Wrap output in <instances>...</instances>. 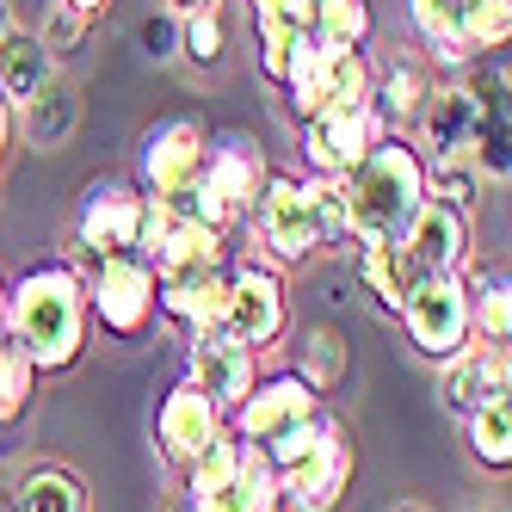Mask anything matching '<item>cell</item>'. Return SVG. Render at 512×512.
I'll use <instances>...</instances> for the list:
<instances>
[{
	"instance_id": "7402d4cb",
	"label": "cell",
	"mask_w": 512,
	"mask_h": 512,
	"mask_svg": "<svg viewBox=\"0 0 512 512\" xmlns=\"http://www.w3.org/2000/svg\"><path fill=\"white\" fill-rule=\"evenodd\" d=\"M352 272H358V284H364V297H377L383 315H401L408 290L420 284L414 260H408L395 241H389V247H352Z\"/></svg>"
},
{
	"instance_id": "836d02e7",
	"label": "cell",
	"mask_w": 512,
	"mask_h": 512,
	"mask_svg": "<svg viewBox=\"0 0 512 512\" xmlns=\"http://www.w3.org/2000/svg\"><path fill=\"white\" fill-rule=\"evenodd\" d=\"M31 389H38L31 358L13 346V334H0V426H13V420L31 408Z\"/></svg>"
},
{
	"instance_id": "e575fe53",
	"label": "cell",
	"mask_w": 512,
	"mask_h": 512,
	"mask_svg": "<svg viewBox=\"0 0 512 512\" xmlns=\"http://www.w3.org/2000/svg\"><path fill=\"white\" fill-rule=\"evenodd\" d=\"M426 198L451 204V210H475V198H482V173H475L469 161H426Z\"/></svg>"
},
{
	"instance_id": "6da1fadb",
	"label": "cell",
	"mask_w": 512,
	"mask_h": 512,
	"mask_svg": "<svg viewBox=\"0 0 512 512\" xmlns=\"http://www.w3.org/2000/svg\"><path fill=\"white\" fill-rule=\"evenodd\" d=\"M7 334L13 346L31 358L38 377L75 371L93 315H87V278L75 266H31L13 290H7Z\"/></svg>"
},
{
	"instance_id": "83f0119b",
	"label": "cell",
	"mask_w": 512,
	"mask_h": 512,
	"mask_svg": "<svg viewBox=\"0 0 512 512\" xmlns=\"http://www.w3.org/2000/svg\"><path fill=\"white\" fill-rule=\"evenodd\" d=\"M408 19H414L420 44L438 62H469V50H463V0H408Z\"/></svg>"
},
{
	"instance_id": "5b68a950",
	"label": "cell",
	"mask_w": 512,
	"mask_h": 512,
	"mask_svg": "<svg viewBox=\"0 0 512 512\" xmlns=\"http://www.w3.org/2000/svg\"><path fill=\"white\" fill-rule=\"evenodd\" d=\"M142 235V186L136 179H93L75 204V253L87 266L136 253Z\"/></svg>"
},
{
	"instance_id": "d6986e66",
	"label": "cell",
	"mask_w": 512,
	"mask_h": 512,
	"mask_svg": "<svg viewBox=\"0 0 512 512\" xmlns=\"http://www.w3.org/2000/svg\"><path fill=\"white\" fill-rule=\"evenodd\" d=\"M223 297H229V266L210 272V278H192V284H161V321L173 334H210V327H223Z\"/></svg>"
},
{
	"instance_id": "7a4b0ae2",
	"label": "cell",
	"mask_w": 512,
	"mask_h": 512,
	"mask_svg": "<svg viewBox=\"0 0 512 512\" xmlns=\"http://www.w3.org/2000/svg\"><path fill=\"white\" fill-rule=\"evenodd\" d=\"M340 204H346V235L352 247H389L408 235L414 210L426 204V161L408 136H377L364 161L340 173Z\"/></svg>"
},
{
	"instance_id": "3957f363",
	"label": "cell",
	"mask_w": 512,
	"mask_h": 512,
	"mask_svg": "<svg viewBox=\"0 0 512 512\" xmlns=\"http://www.w3.org/2000/svg\"><path fill=\"white\" fill-rule=\"evenodd\" d=\"M155 297H161V284L142 253H118V260H99L87 272V315H93V327H105L124 346L155 334V321H161Z\"/></svg>"
},
{
	"instance_id": "7c38bea8",
	"label": "cell",
	"mask_w": 512,
	"mask_h": 512,
	"mask_svg": "<svg viewBox=\"0 0 512 512\" xmlns=\"http://www.w3.org/2000/svg\"><path fill=\"white\" fill-rule=\"evenodd\" d=\"M186 364H192V383L216 401L223 414L241 408V395L253 389V377H260V352L241 346L235 334H223V327H210V334H192L186 340Z\"/></svg>"
},
{
	"instance_id": "8992f818",
	"label": "cell",
	"mask_w": 512,
	"mask_h": 512,
	"mask_svg": "<svg viewBox=\"0 0 512 512\" xmlns=\"http://www.w3.org/2000/svg\"><path fill=\"white\" fill-rule=\"evenodd\" d=\"M247 223H253V235H260V247L272 253V260H284V266L321 253L315 210H309V179L303 173H266V186H260V198H253Z\"/></svg>"
},
{
	"instance_id": "277c9868",
	"label": "cell",
	"mask_w": 512,
	"mask_h": 512,
	"mask_svg": "<svg viewBox=\"0 0 512 512\" xmlns=\"http://www.w3.org/2000/svg\"><path fill=\"white\" fill-rule=\"evenodd\" d=\"M395 321L408 327V340H414L420 358H432V364L457 358L475 340L469 334V278L463 272H432V278H420L408 290V303H401Z\"/></svg>"
},
{
	"instance_id": "74e56055",
	"label": "cell",
	"mask_w": 512,
	"mask_h": 512,
	"mask_svg": "<svg viewBox=\"0 0 512 512\" xmlns=\"http://www.w3.org/2000/svg\"><path fill=\"white\" fill-rule=\"evenodd\" d=\"M136 44H142V56L149 62H173L179 56V13L167 7V13H149L136 25Z\"/></svg>"
},
{
	"instance_id": "5bb4252c",
	"label": "cell",
	"mask_w": 512,
	"mask_h": 512,
	"mask_svg": "<svg viewBox=\"0 0 512 512\" xmlns=\"http://www.w3.org/2000/svg\"><path fill=\"white\" fill-rule=\"evenodd\" d=\"M223 426H229V414L216 408V401H210L192 377H179V383L167 389V401H161V414H155V445H161L167 463L186 469Z\"/></svg>"
},
{
	"instance_id": "ee69618b",
	"label": "cell",
	"mask_w": 512,
	"mask_h": 512,
	"mask_svg": "<svg viewBox=\"0 0 512 512\" xmlns=\"http://www.w3.org/2000/svg\"><path fill=\"white\" fill-rule=\"evenodd\" d=\"M401 512H426V506H401Z\"/></svg>"
},
{
	"instance_id": "f6af8a7d",
	"label": "cell",
	"mask_w": 512,
	"mask_h": 512,
	"mask_svg": "<svg viewBox=\"0 0 512 512\" xmlns=\"http://www.w3.org/2000/svg\"><path fill=\"white\" fill-rule=\"evenodd\" d=\"M167 512H192V506H167Z\"/></svg>"
},
{
	"instance_id": "e0dca14e",
	"label": "cell",
	"mask_w": 512,
	"mask_h": 512,
	"mask_svg": "<svg viewBox=\"0 0 512 512\" xmlns=\"http://www.w3.org/2000/svg\"><path fill=\"white\" fill-rule=\"evenodd\" d=\"M50 81H56V56L38 44V31H19V25L0 31V99L19 112V105H31Z\"/></svg>"
},
{
	"instance_id": "8fae6325",
	"label": "cell",
	"mask_w": 512,
	"mask_h": 512,
	"mask_svg": "<svg viewBox=\"0 0 512 512\" xmlns=\"http://www.w3.org/2000/svg\"><path fill=\"white\" fill-rule=\"evenodd\" d=\"M383 136L371 105H327L321 118L303 124V161L315 179H340L352 161H364V149Z\"/></svg>"
},
{
	"instance_id": "ffe728a7",
	"label": "cell",
	"mask_w": 512,
	"mask_h": 512,
	"mask_svg": "<svg viewBox=\"0 0 512 512\" xmlns=\"http://www.w3.org/2000/svg\"><path fill=\"white\" fill-rule=\"evenodd\" d=\"M192 512H278V475H272V463L260 457V445H241L235 475H229L216 494H204Z\"/></svg>"
},
{
	"instance_id": "ba28073f",
	"label": "cell",
	"mask_w": 512,
	"mask_h": 512,
	"mask_svg": "<svg viewBox=\"0 0 512 512\" xmlns=\"http://www.w3.org/2000/svg\"><path fill=\"white\" fill-rule=\"evenodd\" d=\"M321 414V395L297 377V371H272V377H253V389L241 395V408L229 414V432L241 445H272L278 432L303 426Z\"/></svg>"
},
{
	"instance_id": "cb8c5ba5",
	"label": "cell",
	"mask_w": 512,
	"mask_h": 512,
	"mask_svg": "<svg viewBox=\"0 0 512 512\" xmlns=\"http://www.w3.org/2000/svg\"><path fill=\"white\" fill-rule=\"evenodd\" d=\"M7 512H87V482L75 469H62V463H44V469H31L19 482Z\"/></svg>"
},
{
	"instance_id": "9a60e30c",
	"label": "cell",
	"mask_w": 512,
	"mask_h": 512,
	"mask_svg": "<svg viewBox=\"0 0 512 512\" xmlns=\"http://www.w3.org/2000/svg\"><path fill=\"white\" fill-rule=\"evenodd\" d=\"M475 124H482V93L475 87H432L426 105H420V161H469V142H475Z\"/></svg>"
},
{
	"instance_id": "d6a6232c",
	"label": "cell",
	"mask_w": 512,
	"mask_h": 512,
	"mask_svg": "<svg viewBox=\"0 0 512 512\" xmlns=\"http://www.w3.org/2000/svg\"><path fill=\"white\" fill-rule=\"evenodd\" d=\"M377 62L364 50H327V105H371Z\"/></svg>"
},
{
	"instance_id": "52a82bcc",
	"label": "cell",
	"mask_w": 512,
	"mask_h": 512,
	"mask_svg": "<svg viewBox=\"0 0 512 512\" xmlns=\"http://www.w3.org/2000/svg\"><path fill=\"white\" fill-rule=\"evenodd\" d=\"M223 334H235L253 352H272L290 334V290H284V278L272 266H229Z\"/></svg>"
},
{
	"instance_id": "4316f807",
	"label": "cell",
	"mask_w": 512,
	"mask_h": 512,
	"mask_svg": "<svg viewBox=\"0 0 512 512\" xmlns=\"http://www.w3.org/2000/svg\"><path fill=\"white\" fill-rule=\"evenodd\" d=\"M469 334L488 346L512 340V278L506 272H482L469 284Z\"/></svg>"
},
{
	"instance_id": "d590c367",
	"label": "cell",
	"mask_w": 512,
	"mask_h": 512,
	"mask_svg": "<svg viewBox=\"0 0 512 512\" xmlns=\"http://www.w3.org/2000/svg\"><path fill=\"white\" fill-rule=\"evenodd\" d=\"M309 210H315L321 253L327 247H352V235H346V204H340V179H315L309 173Z\"/></svg>"
},
{
	"instance_id": "7bdbcfd3",
	"label": "cell",
	"mask_w": 512,
	"mask_h": 512,
	"mask_svg": "<svg viewBox=\"0 0 512 512\" xmlns=\"http://www.w3.org/2000/svg\"><path fill=\"white\" fill-rule=\"evenodd\" d=\"M13 25V13H7V0H0V31H7Z\"/></svg>"
},
{
	"instance_id": "f35d334b",
	"label": "cell",
	"mask_w": 512,
	"mask_h": 512,
	"mask_svg": "<svg viewBox=\"0 0 512 512\" xmlns=\"http://www.w3.org/2000/svg\"><path fill=\"white\" fill-rule=\"evenodd\" d=\"M7 136H13V105L0 99V155H7Z\"/></svg>"
},
{
	"instance_id": "4fadbf2b",
	"label": "cell",
	"mask_w": 512,
	"mask_h": 512,
	"mask_svg": "<svg viewBox=\"0 0 512 512\" xmlns=\"http://www.w3.org/2000/svg\"><path fill=\"white\" fill-rule=\"evenodd\" d=\"M395 247L414 260L420 278H432V272H463L469 253H475V223H469V210H451V204L426 198V204L414 210L408 235H401Z\"/></svg>"
},
{
	"instance_id": "2e32d148",
	"label": "cell",
	"mask_w": 512,
	"mask_h": 512,
	"mask_svg": "<svg viewBox=\"0 0 512 512\" xmlns=\"http://www.w3.org/2000/svg\"><path fill=\"white\" fill-rule=\"evenodd\" d=\"M494 395H512V371H506V346H488V340H469L457 358L438 364V401L451 414H475L482 401Z\"/></svg>"
},
{
	"instance_id": "8d00e7d4",
	"label": "cell",
	"mask_w": 512,
	"mask_h": 512,
	"mask_svg": "<svg viewBox=\"0 0 512 512\" xmlns=\"http://www.w3.org/2000/svg\"><path fill=\"white\" fill-rule=\"evenodd\" d=\"M87 13H75V7H62V0H50V13H44V31H38V44L50 50V56H75L81 44H87Z\"/></svg>"
},
{
	"instance_id": "484cf974",
	"label": "cell",
	"mask_w": 512,
	"mask_h": 512,
	"mask_svg": "<svg viewBox=\"0 0 512 512\" xmlns=\"http://www.w3.org/2000/svg\"><path fill=\"white\" fill-rule=\"evenodd\" d=\"M297 377L315 395L340 389V377H346V334H340V327H327V321L303 327V334H297Z\"/></svg>"
},
{
	"instance_id": "9c48e42d",
	"label": "cell",
	"mask_w": 512,
	"mask_h": 512,
	"mask_svg": "<svg viewBox=\"0 0 512 512\" xmlns=\"http://www.w3.org/2000/svg\"><path fill=\"white\" fill-rule=\"evenodd\" d=\"M204 155H210V136L198 118H161L136 149V186L142 192H179L204 173Z\"/></svg>"
},
{
	"instance_id": "30bf717a",
	"label": "cell",
	"mask_w": 512,
	"mask_h": 512,
	"mask_svg": "<svg viewBox=\"0 0 512 512\" xmlns=\"http://www.w3.org/2000/svg\"><path fill=\"white\" fill-rule=\"evenodd\" d=\"M346 482H352V445H346V426L334 420L303 463H290L278 475V506H290V512H334Z\"/></svg>"
},
{
	"instance_id": "ab89813d",
	"label": "cell",
	"mask_w": 512,
	"mask_h": 512,
	"mask_svg": "<svg viewBox=\"0 0 512 512\" xmlns=\"http://www.w3.org/2000/svg\"><path fill=\"white\" fill-rule=\"evenodd\" d=\"M62 7H75V13H87V19H93V13H105V0H62Z\"/></svg>"
},
{
	"instance_id": "d4e9b609",
	"label": "cell",
	"mask_w": 512,
	"mask_h": 512,
	"mask_svg": "<svg viewBox=\"0 0 512 512\" xmlns=\"http://www.w3.org/2000/svg\"><path fill=\"white\" fill-rule=\"evenodd\" d=\"M463 420H469V457L488 475H506L512 469V395L482 401V408L463 414Z\"/></svg>"
},
{
	"instance_id": "bcb514c9",
	"label": "cell",
	"mask_w": 512,
	"mask_h": 512,
	"mask_svg": "<svg viewBox=\"0 0 512 512\" xmlns=\"http://www.w3.org/2000/svg\"><path fill=\"white\" fill-rule=\"evenodd\" d=\"M247 7H260V0H247Z\"/></svg>"
},
{
	"instance_id": "f546056e",
	"label": "cell",
	"mask_w": 512,
	"mask_h": 512,
	"mask_svg": "<svg viewBox=\"0 0 512 512\" xmlns=\"http://www.w3.org/2000/svg\"><path fill=\"white\" fill-rule=\"evenodd\" d=\"M229 50V19H223V0L216 7H198V13H179V56L192 68H216Z\"/></svg>"
},
{
	"instance_id": "f1b7e54d",
	"label": "cell",
	"mask_w": 512,
	"mask_h": 512,
	"mask_svg": "<svg viewBox=\"0 0 512 512\" xmlns=\"http://www.w3.org/2000/svg\"><path fill=\"white\" fill-rule=\"evenodd\" d=\"M19 112H25V124H31V142H38V149H56V142L75 130L81 99H75V87H68V81H50L31 105H19Z\"/></svg>"
},
{
	"instance_id": "44dd1931",
	"label": "cell",
	"mask_w": 512,
	"mask_h": 512,
	"mask_svg": "<svg viewBox=\"0 0 512 512\" xmlns=\"http://www.w3.org/2000/svg\"><path fill=\"white\" fill-rule=\"evenodd\" d=\"M309 38V0H260L253 7V44H260V68L266 81L284 75L290 50Z\"/></svg>"
},
{
	"instance_id": "b9f144b4",
	"label": "cell",
	"mask_w": 512,
	"mask_h": 512,
	"mask_svg": "<svg viewBox=\"0 0 512 512\" xmlns=\"http://www.w3.org/2000/svg\"><path fill=\"white\" fill-rule=\"evenodd\" d=\"M0 334H7V278H0Z\"/></svg>"
},
{
	"instance_id": "1f68e13d",
	"label": "cell",
	"mask_w": 512,
	"mask_h": 512,
	"mask_svg": "<svg viewBox=\"0 0 512 512\" xmlns=\"http://www.w3.org/2000/svg\"><path fill=\"white\" fill-rule=\"evenodd\" d=\"M512 38V0H463V50L494 56Z\"/></svg>"
},
{
	"instance_id": "ac0fdd59",
	"label": "cell",
	"mask_w": 512,
	"mask_h": 512,
	"mask_svg": "<svg viewBox=\"0 0 512 512\" xmlns=\"http://www.w3.org/2000/svg\"><path fill=\"white\" fill-rule=\"evenodd\" d=\"M432 93V75H426V62L420 56H395L383 75L371 81V112L383 124V136H401L414 118H420V105Z\"/></svg>"
},
{
	"instance_id": "60d3db41",
	"label": "cell",
	"mask_w": 512,
	"mask_h": 512,
	"mask_svg": "<svg viewBox=\"0 0 512 512\" xmlns=\"http://www.w3.org/2000/svg\"><path fill=\"white\" fill-rule=\"evenodd\" d=\"M173 13H198V7H216V0H167Z\"/></svg>"
},
{
	"instance_id": "4dcf8cb0",
	"label": "cell",
	"mask_w": 512,
	"mask_h": 512,
	"mask_svg": "<svg viewBox=\"0 0 512 512\" xmlns=\"http://www.w3.org/2000/svg\"><path fill=\"white\" fill-rule=\"evenodd\" d=\"M235 463H241V438L223 426V432H216L210 445H204V451L186 463V506H198L204 494H216V488H223L229 475H235Z\"/></svg>"
},
{
	"instance_id": "603a6c76",
	"label": "cell",
	"mask_w": 512,
	"mask_h": 512,
	"mask_svg": "<svg viewBox=\"0 0 512 512\" xmlns=\"http://www.w3.org/2000/svg\"><path fill=\"white\" fill-rule=\"evenodd\" d=\"M371 31V0H309V38L321 50H364Z\"/></svg>"
}]
</instances>
